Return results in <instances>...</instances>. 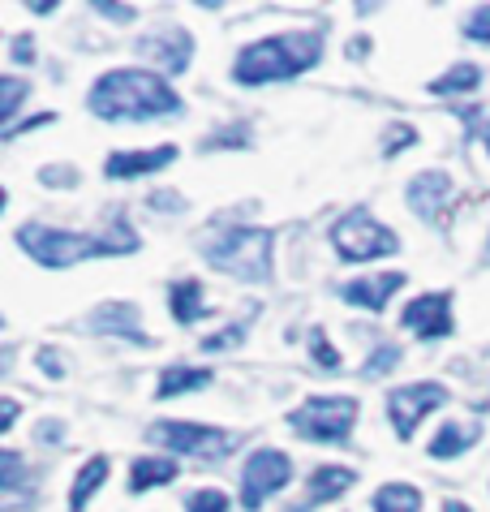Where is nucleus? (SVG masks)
<instances>
[{"label":"nucleus","instance_id":"nucleus-1","mask_svg":"<svg viewBox=\"0 0 490 512\" xmlns=\"http://www.w3.org/2000/svg\"><path fill=\"white\" fill-rule=\"evenodd\" d=\"M86 104L104 121H151V117L181 112L177 91L160 74H147V69H112V74H104L91 87Z\"/></svg>","mask_w":490,"mask_h":512},{"label":"nucleus","instance_id":"nucleus-2","mask_svg":"<svg viewBox=\"0 0 490 512\" xmlns=\"http://www.w3.org/2000/svg\"><path fill=\"white\" fill-rule=\"evenodd\" d=\"M323 56V35L319 31H288V35H271V39H258L250 44L237 65H233V78L241 87H263V82H284V78H297Z\"/></svg>","mask_w":490,"mask_h":512},{"label":"nucleus","instance_id":"nucleus-3","mask_svg":"<svg viewBox=\"0 0 490 512\" xmlns=\"http://www.w3.org/2000/svg\"><path fill=\"white\" fill-rule=\"evenodd\" d=\"M18 246L43 267H74L82 259H95V254L138 250V237L125 229V220H117L112 237H86V233H61V229H43V224H26V229H18Z\"/></svg>","mask_w":490,"mask_h":512},{"label":"nucleus","instance_id":"nucleus-4","mask_svg":"<svg viewBox=\"0 0 490 512\" xmlns=\"http://www.w3.org/2000/svg\"><path fill=\"white\" fill-rule=\"evenodd\" d=\"M271 229H224L207 241V259L224 276L237 280H267L271 276Z\"/></svg>","mask_w":490,"mask_h":512},{"label":"nucleus","instance_id":"nucleus-5","mask_svg":"<svg viewBox=\"0 0 490 512\" xmlns=\"http://www.w3.org/2000/svg\"><path fill=\"white\" fill-rule=\"evenodd\" d=\"M357 422V401L353 396H310L306 405H297L288 414V426L301 439H314V444H344Z\"/></svg>","mask_w":490,"mask_h":512},{"label":"nucleus","instance_id":"nucleus-6","mask_svg":"<svg viewBox=\"0 0 490 512\" xmlns=\"http://www.w3.org/2000/svg\"><path fill=\"white\" fill-rule=\"evenodd\" d=\"M331 241H336V250L349 263H370V259H379V254H396V233L374 220L366 207L340 216L336 229H331Z\"/></svg>","mask_w":490,"mask_h":512},{"label":"nucleus","instance_id":"nucleus-7","mask_svg":"<svg viewBox=\"0 0 490 512\" xmlns=\"http://www.w3.org/2000/svg\"><path fill=\"white\" fill-rule=\"evenodd\" d=\"M147 439L160 448L185 452V457H228L237 448L233 431H220V426H198V422H151Z\"/></svg>","mask_w":490,"mask_h":512},{"label":"nucleus","instance_id":"nucleus-8","mask_svg":"<svg viewBox=\"0 0 490 512\" xmlns=\"http://www.w3.org/2000/svg\"><path fill=\"white\" fill-rule=\"evenodd\" d=\"M288 478H293V461H288L284 452H276V448L254 452V457L245 461V469H241V504L250 512H258L267 495H276V491L288 487Z\"/></svg>","mask_w":490,"mask_h":512},{"label":"nucleus","instance_id":"nucleus-9","mask_svg":"<svg viewBox=\"0 0 490 512\" xmlns=\"http://www.w3.org/2000/svg\"><path fill=\"white\" fill-rule=\"evenodd\" d=\"M439 405H448V388L443 383H405V388H396L387 396V414H392V426L400 439H409L422 426V418Z\"/></svg>","mask_w":490,"mask_h":512},{"label":"nucleus","instance_id":"nucleus-10","mask_svg":"<svg viewBox=\"0 0 490 512\" xmlns=\"http://www.w3.org/2000/svg\"><path fill=\"white\" fill-rule=\"evenodd\" d=\"M405 327H413L417 336L426 340H439V336H452V293H422L413 297V302L405 306Z\"/></svg>","mask_w":490,"mask_h":512},{"label":"nucleus","instance_id":"nucleus-11","mask_svg":"<svg viewBox=\"0 0 490 512\" xmlns=\"http://www.w3.org/2000/svg\"><path fill=\"white\" fill-rule=\"evenodd\" d=\"M142 56H151V61L164 65L168 74H181V69L190 65V56H194V39L185 35L181 26H164V31L142 39Z\"/></svg>","mask_w":490,"mask_h":512},{"label":"nucleus","instance_id":"nucleus-12","mask_svg":"<svg viewBox=\"0 0 490 512\" xmlns=\"http://www.w3.org/2000/svg\"><path fill=\"white\" fill-rule=\"evenodd\" d=\"M177 160V147H151V151H112L108 155V164H104V173L108 177H147V173H160L164 164Z\"/></svg>","mask_w":490,"mask_h":512},{"label":"nucleus","instance_id":"nucleus-13","mask_svg":"<svg viewBox=\"0 0 490 512\" xmlns=\"http://www.w3.org/2000/svg\"><path fill=\"white\" fill-rule=\"evenodd\" d=\"M86 323L99 327V332H112V336L138 340V345H151V336L142 332V323H138V310L129 306V302H108V306H99V310H91V319H86Z\"/></svg>","mask_w":490,"mask_h":512},{"label":"nucleus","instance_id":"nucleus-14","mask_svg":"<svg viewBox=\"0 0 490 512\" xmlns=\"http://www.w3.org/2000/svg\"><path fill=\"white\" fill-rule=\"evenodd\" d=\"M400 284H405V276L400 272H383V276H366V280H353V284H344V302L349 306H366V310H383L387 306V297H392Z\"/></svg>","mask_w":490,"mask_h":512},{"label":"nucleus","instance_id":"nucleus-15","mask_svg":"<svg viewBox=\"0 0 490 512\" xmlns=\"http://www.w3.org/2000/svg\"><path fill=\"white\" fill-rule=\"evenodd\" d=\"M357 482L353 469H344V465H319L310 474V487H306V504H301V512L306 508H319L327 500H336V495H344Z\"/></svg>","mask_w":490,"mask_h":512},{"label":"nucleus","instance_id":"nucleus-16","mask_svg":"<svg viewBox=\"0 0 490 512\" xmlns=\"http://www.w3.org/2000/svg\"><path fill=\"white\" fill-rule=\"evenodd\" d=\"M448 194H452L448 177L443 173H422V177H413V186H409V207L422 220H439V207L448 203Z\"/></svg>","mask_w":490,"mask_h":512},{"label":"nucleus","instance_id":"nucleus-17","mask_svg":"<svg viewBox=\"0 0 490 512\" xmlns=\"http://www.w3.org/2000/svg\"><path fill=\"white\" fill-rule=\"evenodd\" d=\"M177 461L172 457H142L129 469V491H151V487H164V482H177Z\"/></svg>","mask_w":490,"mask_h":512},{"label":"nucleus","instance_id":"nucleus-18","mask_svg":"<svg viewBox=\"0 0 490 512\" xmlns=\"http://www.w3.org/2000/svg\"><path fill=\"white\" fill-rule=\"evenodd\" d=\"M168 306H172V319H177V323H194V319H203V315H207L203 284H198V280H181V284H172Z\"/></svg>","mask_w":490,"mask_h":512},{"label":"nucleus","instance_id":"nucleus-19","mask_svg":"<svg viewBox=\"0 0 490 512\" xmlns=\"http://www.w3.org/2000/svg\"><path fill=\"white\" fill-rule=\"evenodd\" d=\"M104 482H108V457H91L78 469V478H74V491H69V512H82L86 500H91Z\"/></svg>","mask_w":490,"mask_h":512},{"label":"nucleus","instance_id":"nucleus-20","mask_svg":"<svg viewBox=\"0 0 490 512\" xmlns=\"http://www.w3.org/2000/svg\"><path fill=\"white\" fill-rule=\"evenodd\" d=\"M478 435H482V426H465V422H448L439 431V439L430 444V457H460L465 448L478 444Z\"/></svg>","mask_w":490,"mask_h":512},{"label":"nucleus","instance_id":"nucleus-21","mask_svg":"<svg viewBox=\"0 0 490 512\" xmlns=\"http://www.w3.org/2000/svg\"><path fill=\"white\" fill-rule=\"evenodd\" d=\"M211 371H190V366H168L160 375V401L168 396H181V392H194V388H207Z\"/></svg>","mask_w":490,"mask_h":512},{"label":"nucleus","instance_id":"nucleus-22","mask_svg":"<svg viewBox=\"0 0 490 512\" xmlns=\"http://www.w3.org/2000/svg\"><path fill=\"white\" fill-rule=\"evenodd\" d=\"M374 512H422V495L405 487V482H387L374 495Z\"/></svg>","mask_w":490,"mask_h":512},{"label":"nucleus","instance_id":"nucleus-23","mask_svg":"<svg viewBox=\"0 0 490 512\" xmlns=\"http://www.w3.org/2000/svg\"><path fill=\"white\" fill-rule=\"evenodd\" d=\"M478 82H482V69L478 65H456L443 78L430 82V91H435V95H456V91H473Z\"/></svg>","mask_w":490,"mask_h":512},{"label":"nucleus","instance_id":"nucleus-24","mask_svg":"<svg viewBox=\"0 0 490 512\" xmlns=\"http://www.w3.org/2000/svg\"><path fill=\"white\" fill-rule=\"evenodd\" d=\"M310 353H314V362H319L323 371H340V353L327 345V332H323V327H310Z\"/></svg>","mask_w":490,"mask_h":512},{"label":"nucleus","instance_id":"nucleus-25","mask_svg":"<svg viewBox=\"0 0 490 512\" xmlns=\"http://www.w3.org/2000/svg\"><path fill=\"white\" fill-rule=\"evenodd\" d=\"M0 91H5L0 95V121H13V112H18V104L26 99V82L22 78H5L0 82Z\"/></svg>","mask_w":490,"mask_h":512},{"label":"nucleus","instance_id":"nucleus-26","mask_svg":"<svg viewBox=\"0 0 490 512\" xmlns=\"http://www.w3.org/2000/svg\"><path fill=\"white\" fill-rule=\"evenodd\" d=\"M0 482H5V491H18L26 482V469H22L18 452H0Z\"/></svg>","mask_w":490,"mask_h":512},{"label":"nucleus","instance_id":"nucleus-27","mask_svg":"<svg viewBox=\"0 0 490 512\" xmlns=\"http://www.w3.org/2000/svg\"><path fill=\"white\" fill-rule=\"evenodd\" d=\"M185 512H228V495L224 491H194L185 500Z\"/></svg>","mask_w":490,"mask_h":512},{"label":"nucleus","instance_id":"nucleus-28","mask_svg":"<svg viewBox=\"0 0 490 512\" xmlns=\"http://www.w3.org/2000/svg\"><path fill=\"white\" fill-rule=\"evenodd\" d=\"M396 362H400V349H396V345L374 349V353H370V362H366V379H379V375H387Z\"/></svg>","mask_w":490,"mask_h":512},{"label":"nucleus","instance_id":"nucleus-29","mask_svg":"<svg viewBox=\"0 0 490 512\" xmlns=\"http://www.w3.org/2000/svg\"><path fill=\"white\" fill-rule=\"evenodd\" d=\"M465 35H469V39H482V44H490V5L478 9V13H473V18L465 22Z\"/></svg>","mask_w":490,"mask_h":512},{"label":"nucleus","instance_id":"nucleus-30","mask_svg":"<svg viewBox=\"0 0 490 512\" xmlns=\"http://www.w3.org/2000/svg\"><path fill=\"white\" fill-rule=\"evenodd\" d=\"M241 336H245V327H237V323H233V327H224L220 336H203V349H207V353H215V349H228V345H237Z\"/></svg>","mask_w":490,"mask_h":512},{"label":"nucleus","instance_id":"nucleus-31","mask_svg":"<svg viewBox=\"0 0 490 512\" xmlns=\"http://www.w3.org/2000/svg\"><path fill=\"white\" fill-rule=\"evenodd\" d=\"M95 13H104V18H117V22H134V18H138V13L129 9V5H112V0H99Z\"/></svg>","mask_w":490,"mask_h":512},{"label":"nucleus","instance_id":"nucleus-32","mask_svg":"<svg viewBox=\"0 0 490 512\" xmlns=\"http://www.w3.org/2000/svg\"><path fill=\"white\" fill-rule=\"evenodd\" d=\"M35 44H31V35H18V39H13V61H22V65H31L35 61Z\"/></svg>","mask_w":490,"mask_h":512},{"label":"nucleus","instance_id":"nucleus-33","mask_svg":"<svg viewBox=\"0 0 490 512\" xmlns=\"http://www.w3.org/2000/svg\"><path fill=\"white\" fill-rule=\"evenodd\" d=\"M39 362H43V371H48L52 379H61V375H65V366H61V353H56V349H43V353H39Z\"/></svg>","mask_w":490,"mask_h":512},{"label":"nucleus","instance_id":"nucleus-34","mask_svg":"<svg viewBox=\"0 0 490 512\" xmlns=\"http://www.w3.org/2000/svg\"><path fill=\"white\" fill-rule=\"evenodd\" d=\"M405 142H413V130H396L392 138H387V155H392L396 147H405Z\"/></svg>","mask_w":490,"mask_h":512},{"label":"nucleus","instance_id":"nucleus-35","mask_svg":"<svg viewBox=\"0 0 490 512\" xmlns=\"http://www.w3.org/2000/svg\"><path fill=\"white\" fill-rule=\"evenodd\" d=\"M13 418H18V401H5V409H0V426H5V431H9Z\"/></svg>","mask_w":490,"mask_h":512},{"label":"nucleus","instance_id":"nucleus-36","mask_svg":"<svg viewBox=\"0 0 490 512\" xmlns=\"http://www.w3.org/2000/svg\"><path fill=\"white\" fill-rule=\"evenodd\" d=\"M443 512H469V504H460V500H448V504H443Z\"/></svg>","mask_w":490,"mask_h":512},{"label":"nucleus","instance_id":"nucleus-37","mask_svg":"<svg viewBox=\"0 0 490 512\" xmlns=\"http://www.w3.org/2000/svg\"><path fill=\"white\" fill-rule=\"evenodd\" d=\"M486 151H490V125H486Z\"/></svg>","mask_w":490,"mask_h":512}]
</instances>
